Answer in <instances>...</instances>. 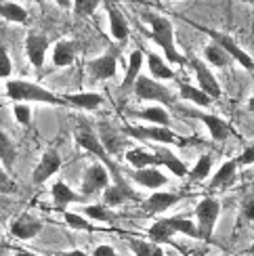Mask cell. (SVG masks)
<instances>
[{"label":"cell","instance_id":"1","mask_svg":"<svg viewBox=\"0 0 254 256\" xmlns=\"http://www.w3.org/2000/svg\"><path fill=\"white\" fill-rule=\"evenodd\" d=\"M145 21L150 24V32H147V38H150L156 46H160L164 50V59L170 63V66H185L187 59L181 50L176 48L174 42V26L170 24V19L164 15H156V13H147Z\"/></svg>","mask_w":254,"mask_h":256},{"label":"cell","instance_id":"2","mask_svg":"<svg viewBox=\"0 0 254 256\" xmlns=\"http://www.w3.org/2000/svg\"><path fill=\"white\" fill-rule=\"evenodd\" d=\"M120 128L128 138H132V141H143V143L178 145V147H189V145L202 143V138H198V136H181V134H176L170 126H154V124L132 126V124H124Z\"/></svg>","mask_w":254,"mask_h":256},{"label":"cell","instance_id":"3","mask_svg":"<svg viewBox=\"0 0 254 256\" xmlns=\"http://www.w3.org/2000/svg\"><path fill=\"white\" fill-rule=\"evenodd\" d=\"M4 92L15 103H46L57 105V108H68V101L63 97H57L52 90L30 80H6Z\"/></svg>","mask_w":254,"mask_h":256},{"label":"cell","instance_id":"4","mask_svg":"<svg viewBox=\"0 0 254 256\" xmlns=\"http://www.w3.org/2000/svg\"><path fill=\"white\" fill-rule=\"evenodd\" d=\"M176 233L187 236L192 240H202L196 222L189 220L187 216H181V214L158 218L150 227V231H147V236H150V242L158 244V246H164V244H172V238L176 236Z\"/></svg>","mask_w":254,"mask_h":256},{"label":"cell","instance_id":"5","mask_svg":"<svg viewBox=\"0 0 254 256\" xmlns=\"http://www.w3.org/2000/svg\"><path fill=\"white\" fill-rule=\"evenodd\" d=\"M74 141H76V145L82 147L84 152H88V154H92V156H97V158H99V162H103L105 166H108V168H110V172H112L114 176H118V174H120L118 166L114 164V158H112L108 152H105V147H103V143H101L99 134L92 130V126H90L86 120H80V122H78L76 130H74Z\"/></svg>","mask_w":254,"mask_h":256},{"label":"cell","instance_id":"6","mask_svg":"<svg viewBox=\"0 0 254 256\" xmlns=\"http://www.w3.org/2000/svg\"><path fill=\"white\" fill-rule=\"evenodd\" d=\"M134 97L139 101H147V103H156V105H164V108H172L176 103V97L168 86H164V82L156 80V78H147V76H139V80L134 82Z\"/></svg>","mask_w":254,"mask_h":256},{"label":"cell","instance_id":"7","mask_svg":"<svg viewBox=\"0 0 254 256\" xmlns=\"http://www.w3.org/2000/svg\"><path fill=\"white\" fill-rule=\"evenodd\" d=\"M196 225L200 229V238H202V242H212V236H214V227L218 222V216H220V202L212 196H206L202 198L196 204Z\"/></svg>","mask_w":254,"mask_h":256},{"label":"cell","instance_id":"8","mask_svg":"<svg viewBox=\"0 0 254 256\" xmlns=\"http://www.w3.org/2000/svg\"><path fill=\"white\" fill-rule=\"evenodd\" d=\"M194 28H198L200 32H204L206 36H210V40L216 42V44L223 46L234 61H238L242 68L248 70V72H254V59L250 52L244 50V46L240 44V42L231 36V34H225V32H218V30H212V28H208V26H198V24H192Z\"/></svg>","mask_w":254,"mask_h":256},{"label":"cell","instance_id":"9","mask_svg":"<svg viewBox=\"0 0 254 256\" xmlns=\"http://www.w3.org/2000/svg\"><path fill=\"white\" fill-rule=\"evenodd\" d=\"M120 44H112L103 55L94 57L86 63V76L92 80H110L116 78V72H118V59H120Z\"/></svg>","mask_w":254,"mask_h":256},{"label":"cell","instance_id":"10","mask_svg":"<svg viewBox=\"0 0 254 256\" xmlns=\"http://www.w3.org/2000/svg\"><path fill=\"white\" fill-rule=\"evenodd\" d=\"M112 183V172L110 168L105 166L103 162H92L86 170H84V176H82V185H80V194L84 198L94 196V194H101L110 187Z\"/></svg>","mask_w":254,"mask_h":256},{"label":"cell","instance_id":"11","mask_svg":"<svg viewBox=\"0 0 254 256\" xmlns=\"http://www.w3.org/2000/svg\"><path fill=\"white\" fill-rule=\"evenodd\" d=\"M181 112L187 116V118H194L198 122H202L212 141L223 143L231 136V124L220 118V116L208 114V112H200V110H181Z\"/></svg>","mask_w":254,"mask_h":256},{"label":"cell","instance_id":"12","mask_svg":"<svg viewBox=\"0 0 254 256\" xmlns=\"http://www.w3.org/2000/svg\"><path fill=\"white\" fill-rule=\"evenodd\" d=\"M126 202H141V196L130 187V183L122 174L114 176V183L103 191V204L108 208H118L124 206Z\"/></svg>","mask_w":254,"mask_h":256},{"label":"cell","instance_id":"13","mask_svg":"<svg viewBox=\"0 0 254 256\" xmlns=\"http://www.w3.org/2000/svg\"><path fill=\"white\" fill-rule=\"evenodd\" d=\"M187 63L192 66L194 74H196V80H198V86L202 88L206 94L212 101H218L220 97H223V88H220V84L214 76V72L208 68V63L202 61V59H198V57H189Z\"/></svg>","mask_w":254,"mask_h":256},{"label":"cell","instance_id":"14","mask_svg":"<svg viewBox=\"0 0 254 256\" xmlns=\"http://www.w3.org/2000/svg\"><path fill=\"white\" fill-rule=\"evenodd\" d=\"M97 134L101 138L105 152H108L112 158L120 156L124 149L130 145V141H132V138H128V136L122 132V128H116L110 122H99L97 124Z\"/></svg>","mask_w":254,"mask_h":256},{"label":"cell","instance_id":"15","mask_svg":"<svg viewBox=\"0 0 254 256\" xmlns=\"http://www.w3.org/2000/svg\"><path fill=\"white\" fill-rule=\"evenodd\" d=\"M185 198H187L185 194H174V191H160L158 189L147 200L141 202V206L147 214H162V212H168Z\"/></svg>","mask_w":254,"mask_h":256},{"label":"cell","instance_id":"16","mask_svg":"<svg viewBox=\"0 0 254 256\" xmlns=\"http://www.w3.org/2000/svg\"><path fill=\"white\" fill-rule=\"evenodd\" d=\"M61 164H63V160H61V156H59L57 149H46V152L42 154L38 166L34 168V174H32L34 183H36V185L46 183L50 176H55L59 170H61Z\"/></svg>","mask_w":254,"mask_h":256},{"label":"cell","instance_id":"17","mask_svg":"<svg viewBox=\"0 0 254 256\" xmlns=\"http://www.w3.org/2000/svg\"><path fill=\"white\" fill-rule=\"evenodd\" d=\"M10 236L21 240V242H28V240H34L38 233L42 231V220L36 218L34 214H19L15 220H10Z\"/></svg>","mask_w":254,"mask_h":256},{"label":"cell","instance_id":"18","mask_svg":"<svg viewBox=\"0 0 254 256\" xmlns=\"http://www.w3.org/2000/svg\"><path fill=\"white\" fill-rule=\"evenodd\" d=\"M46 50H48V38L38 32H32L26 38V55L30 63L34 66V70H42L46 59Z\"/></svg>","mask_w":254,"mask_h":256},{"label":"cell","instance_id":"19","mask_svg":"<svg viewBox=\"0 0 254 256\" xmlns=\"http://www.w3.org/2000/svg\"><path fill=\"white\" fill-rule=\"evenodd\" d=\"M238 160H227V162H223L218 166V170L214 172V176L208 180V191L212 194V191H223V189H229L231 185L238 180Z\"/></svg>","mask_w":254,"mask_h":256},{"label":"cell","instance_id":"20","mask_svg":"<svg viewBox=\"0 0 254 256\" xmlns=\"http://www.w3.org/2000/svg\"><path fill=\"white\" fill-rule=\"evenodd\" d=\"M130 180L132 183H136L139 187H145V189H162L168 185V174L162 172L158 166H152V168H141V170H132V174H130Z\"/></svg>","mask_w":254,"mask_h":256},{"label":"cell","instance_id":"21","mask_svg":"<svg viewBox=\"0 0 254 256\" xmlns=\"http://www.w3.org/2000/svg\"><path fill=\"white\" fill-rule=\"evenodd\" d=\"M128 118L141 120L145 124H154V126H170V114L164 105H147V108L141 110H128Z\"/></svg>","mask_w":254,"mask_h":256},{"label":"cell","instance_id":"22","mask_svg":"<svg viewBox=\"0 0 254 256\" xmlns=\"http://www.w3.org/2000/svg\"><path fill=\"white\" fill-rule=\"evenodd\" d=\"M154 152L160 156V160H162V166L168 170V172H170L172 176H178V178H185L187 174H189V168L185 162L178 156H174L170 149H168V145H154L152 147Z\"/></svg>","mask_w":254,"mask_h":256},{"label":"cell","instance_id":"23","mask_svg":"<svg viewBox=\"0 0 254 256\" xmlns=\"http://www.w3.org/2000/svg\"><path fill=\"white\" fill-rule=\"evenodd\" d=\"M126 162H128L134 170H141V168H152V166H162V160L158 156L154 149H147V147H130L126 152Z\"/></svg>","mask_w":254,"mask_h":256},{"label":"cell","instance_id":"24","mask_svg":"<svg viewBox=\"0 0 254 256\" xmlns=\"http://www.w3.org/2000/svg\"><path fill=\"white\" fill-rule=\"evenodd\" d=\"M143 63H145V52L141 48H136L130 52V57H128V68H126V76L120 84V94L124 97V94H128V90L134 88V82L139 80V74H141V68H143Z\"/></svg>","mask_w":254,"mask_h":256},{"label":"cell","instance_id":"25","mask_svg":"<svg viewBox=\"0 0 254 256\" xmlns=\"http://www.w3.org/2000/svg\"><path fill=\"white\" fill-rule=\"evenodd\" d=\"M50 198H52V206L59 208L66 212L70 204H78V202L84 200L82 194H78V191H74L68 183H63V180H57L55 185H52L50 189Z\"/></svg>","mask_w":254,"mask_h":256},{"label":"cell","instance_id":"26","mask_svg":"<svg viewBox=\"0 0 254 256\" xmlns=\"http://www.w3.org/2000/svg\"><path fill=\"white\" fill-rule=\"evenodd\" d=\"M145 59H147V68H150V76L152 78L160 80V82H164V80H176V74L170 68V63H168L164 57L158 55V52L147 50Z\"/></svg>","mask_w":254,"mask_h":256},{"label":"cell","instance_id":"27","mask_svg":"<svg viewBox=\"0 0 254 256\" xmlns=\"http://www.w3.org/2000/svg\"><path fill=\"white\" fill-rule=\"evenodd\" d=\"M108 17H110V34L114 40L124 42L130 34V28H128V21L122 15V10L116 6L114 2H108Z\"/></svg>","mask_w":254,"mask_h":256},{"label":"cell","instance_id":"28","mask_svg":"<svg viewBox=\"0 0 254 256\" xmlns=\"http://www.w3.org/2000/svg\"><path fill=\"white\" fill-rule=\"evenodd\" d=\"M78 55V42L74 40H59L52 48V66L55 68H70Z\"/></svg>","mask_w":254,"mask_h":256},{"label":"cell","instance_id":"29","mask_svg":"<svg viewBox=\"0 0 254 256\" xmlns=\"http://www.w3.org/2000/svg\"><path fill=\"white\" fill-rule=\"evenodd\" d=\"M68 101V105L72 108H80V110H86V112H92L103 105V97L99 92L94 90H86V92H70L63 97Z\"/></svg>","mask_w":254,"mask_h":256},{"label":"cell","instance_id":"30","mask_svg":"<svg viewBox=\"0 0 254 256\" xmlns=\"http://www.w3.org/2000/svg\"><path fill=\"white\" fill-rule=\"evenodd\" d=\"M178 97L189 101V103H194L196 108H212V99L208 97V94L200 88V86H194V84H189V82H178Z\"/></svg>","mask_w":254,"mask_h":256},{"label":"cell","instance_id":"31","mask_svg":"<svg viewBox=\"0 0 254 256\" xmlns=\"http://www.w3.org/2000/svg\"><path fill=\"white\" fill-rule=\"evenodd\" d=\"M204 61L208 63V66L223 70V68H227L234 59H231V55H229V52H227L223 46H220V44H216V42H210V44L204 46Z\"/></svg>","mask_w":254,"mask_h":256},{"label":"cell","instance_id":"32","mask_svg":"<svg viewBox=\"0 0 254 256\" xmlns=\"http://www.w3.org/2000/svg\"><path fill=\"white\" fill-rule=\"evenodd\" d=\"M212 156L210 154H204L198 158V162L194 164V168L189 170L187 178L192 180V183H202V180H206L210 176V172H212Z\"/></svg>","mask_w":254,"mask_h":256},{"label":"cell","instance_id":"33","mask_svg":"<svg viewBox=\"0 0 254 256\" xmlns=\"http://www.w3.org/2000/svg\"><path fill=\"white\" fill-rule=\"evenodd\" d=\"M15 160H17V149H15V143L6 132L0 130V164H2L8 170H13L15 166Z\"/></svg>","mask_w":254,"mask_h":256},{"label":"cell","instance_id":"34","mask_svg":"<svg viewBox=\"0 0 254 256\" xmlns=\"http://www.w3.org/2000/svg\"><path fill=\"white\" fill-rule=\"evenodd\" d=\"M128 248L134 252V256H164L162 246L139 238H128Z\"/></svg>","mask_w":254,"mask_h":256},{"label":"cell","instance_id":"35","mask_svg":"<svg viewBox=\"0 0 254 256\" xmlns=\"http://www.w3.org/2000/svg\"><path fill=\"white\" fill-rule=\"evenodd\" d=\"M63 220H66V225L74 231H84V233H92L97 231V227H94V222L88 220L84 214H80V212H63Z\"/></svg>","mask_w":254,"mask_h":256},{"label":"cell","instance_id":"36","mask_svg":"<svg viewBox=\"0 0 254 256\" xmlns=\"http://www.w3.org/2000/svg\"><path fill=\"white\" fill-rule=\"evenodd\" d=\"M0 17L10 21V24H26L28 10L17 2H0Z\"/></svg>","mask_w":254,"mask_h":256},{"label":"cell","instance_id":"37","mask_svg":"<svg viewBox=\"0 0 254 256\" xmlns=\"http://www.w3.org/2000/svg\"><path fill=\"white\" fill-rule=\"evenodd\" d=\"M82 214L92 222H112V212L105 204H88L82 208Z\"/></svg>","mask_w":254,"mask_h":256},{"label":"cell","instance_id":"38","mask_svg":"<svg viewBox=\"0 0 254 256\" xmlns=\"http://www.w3.org/2000/svg\"><path fill=\"white\" fill-rule=\"evenodd\" d=\"M101 2L103 0H74L72 10L76 13V17H90Z\"/></svg>","mask_w":254,"mask_h":256},{"label":"cell","instance_id":"39","mask_svg":"<svg viewBox=\"0 0 254 256\" xmlns=\"http://www.w3.org/2000/svg\"><path fill=\"white\" fill-rule=\"evenodd\" d=\"M13 116L21 126H30L32 124V108L30 103H15L13 105Z\"/></svg>","mask_w":254,"mask_h":256},{"label":"cell","instance_id":"40","mask_svg":"<svg viewBox=\"0 0 254 256\" xmlns=\"http://www.w3.org/2000/svg\"><path fill=\"white\" fill-rule=\"evenodd\" d=\"M10 74H13V63H10L8 50L0 46V78H10Z\"/></svg>","mask_w":254,"mask_h":256},{"label":"cell","instance_id":"41","mask_svg":"<svg viewBox=\"0 0 254 256\" xmlns=\"http://www.w3.org/2000/svg\"><path fill=\"white\" fill-rule=\"evenodd\" d=\"M242 220L244 222H252L254 220V196H248L244 202H242Z\"/></svg>","mask_w":254,"mask_h":256},{"label":"cell","instance_id":"42","mask_svg":"<svg viewBox=\"0 0 254 256\" xmlns=\"http://www.w3.org/2000/svg\"><path fill=\"white\" fill-rule=\"evenodd\" d=\"M17 187H15V183L8 178V174H6V168L0 164V191H4V194H13Z\"/></svg>","mask_w":254,"mask_h":256},{"label":"cell","instance_id":"43","mask_svg":"<svg viewBox=\"0 0 254 256\" xmlns=\"http://www.w3.org/2000/svg\"><path fill=\"white\" fill-rule=\"evenodd\" d=\"M236 160H238L240 166H252V164H254V143H250Z\"/></svg>","mask_w":254,"mask_h":256},{"label":"cell","instance_id":"44","mask_svg":"<svg viewBox=\"0 0 254 256\" xmlns=\"http://www.w3.org/2000/svg\"><path fill=\"white\" fill-rule=\"evenodd\" d=\"M92 256H116V250L112 246H108V244H101V246L92 250Z\"/></svg>","mask_w":254,"mask_h":256},{"label":"cell","instance_id":"45","mask_svg":"<svg viewBox=\"0 0 254 256\" xmlns=\"http://www.w3.org/2000/svg\"><path fill=\"white\" fill-rule=\"evenodd\" d=\"M57 6H61V8H66V10H70L72 6H74V0H52Z\"/></svg>","mask_w":254,"mask_h":256},{"label":"cell","instance_id":"46","mask_svg":"<svg viewBox=\"0 0 254 256\" xmlns=\"http://www.w3.org/2000/svg\"><path fill=\"white\" fill-rule=\"evenodd\" d=\"M61 256H88V254L82 252V250H70V252H63Z\"/></svg>","mask_w":254,"mask_h":256},{"label":"cell","instance_id":"47","mask_svg":"<svg viewBox=\"0 0 254 256\" xmlns=\"http://www.w3.org/2000/svg\"><path fill=\"white\" fill-rule=\"evenodd\" d=\"M15 256H40V254H34V252H28V250H15Z\"/></svg>","mask_w":254,"mask_h":256},{"label":"cell","instance_id":"48","mask_svg":"<svg viewBox=\"0 0 254 256\" xmlns=\"http://www.w3.org/2000/svg\"><path fill=\"white\" fill-rule=\"evenodd\" d=\"M246 110H248L250 114H254V92H252V97H250L248 103H246Z\"/></svg>","mask_w":254,"mask_h":256},{"label":"cell","instance_id":"49","mask_svg":"<svg viewBox=\"0 0 254 256\" xmlns=\"http://www.w3.org/2000/svg\"><path fill=\"white\" fill-rule=\"evenodd\" d=\"M248 2H250V4H254V0H248Z\"/></svg>","mask_w":254,"mask_h":256},{"label":"cell","instance_id":"50","mask_svg":"<svg viewBox=\"0 0 254 256\" xmlns=\"http://www.w3.org/2000/svg\"><path fill=\"white\" fill-rule=\"evenodd\" d=\"M36 2H40V0H36Z\"/></svg>","mask_w":254,"mask_h":256},{"label":"cell","instance_id":"51","mask_svg":"<svg viewBox=\"0 0 254 256\" xmlns=\"http://www.w3.org/2000/svg\"><path fill=\"white\" fill-rule=\"evenodd\" d=\"M172 2H174V0H172Z\"/></svg>","mask_w":254,"mask_h":256}]
</instances>
